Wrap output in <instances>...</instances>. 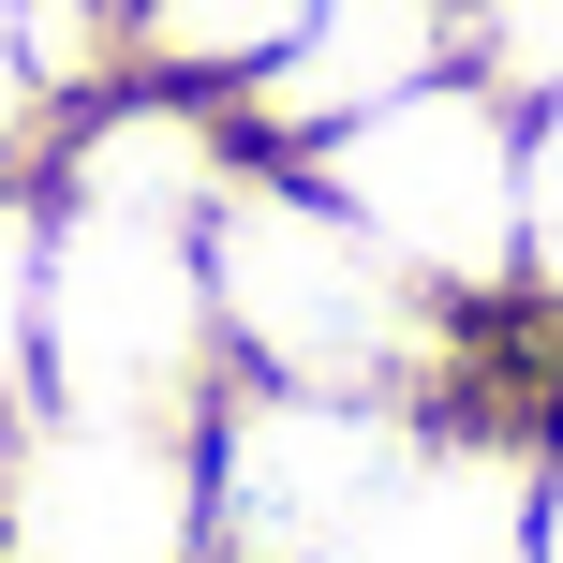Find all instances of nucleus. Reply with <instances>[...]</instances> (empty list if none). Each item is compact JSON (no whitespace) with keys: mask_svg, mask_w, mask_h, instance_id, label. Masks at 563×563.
I'll return each instance as SVG.
<instances>
[{"mask_svg":"<svg viewBox=\"0 0 563 563\" xmlns=\"http://www.w3.org/2000/svg\"><path fill=\"white\" fill-rule=\"evenodd\" d=\"M208 311H223L238 386H297V400H445L475 371V327L371 253L311 194V164H267V148L208 208Z\"/></svg>","mask_w":563,"mask_h":563,"instance_id":"nucleus-1","label":"nucleus"},{"mask_svg":"<svg viewBox=\"0 0 563 563\" xmlns=\"http://www.w3.org/2000/svg\"><path fill=\"white\" fill-rule=\"evenodd\" d=\"M297 164H311V194L400 282H430L460 327L519 311V104L489 75H430V89H400V104L341 119Z\"/></svg>","mask_w":563,"mask_h":563,"instance_id":"nucleus-2","label":"nucleus"},{"mask_svg":"<svg viewBox=\"0 0 563 563\" xmlns=\"http://www.w3.org/2000/svg\"><path fill=\"white\" fill-rule=\"evenodd\" d=\"M430 400H297V386H223L194 430L208 475V563H327L356 505L400 475Z\"/></svg>","mask_w":563,"mask_h":563,"instance_id":"nucleus-3","label":"nucleus"},{"mask_svg":"<svg viewBox=\"0 0 563 563\" xmlns=\"http://www.w3.org/2000/svg\"><path fill=\"white\" fill-rule=\"evenodd\" d=\"M0 563H208L194 430L30 416L0 445Z\"/></svg>","mask_w":563,"mask_h":563,"instance_id":"nucleus-4","label":"nucleus"},{"mask_svg":"<svg viewBox=\"0 0 563 563\" xmlns=\"http://www.w3.org/2000/svg\"><path fill=\"white\" fill-rule=\"evenodd\" d=\"M519 549H534V416H489L445 386L327 563H519Z\"/></svg>","mask_w":563,"mask_h":563,"instance_id":"nucleus-5","label":"nucleus"},{"mask_svg":"<svg viewBox=\"0 0 563 563\" xmlns=\"http://www.w3.org/2000/svg\"><path fill=\"white\" fill-rule=\"evenodd\" d=\"M430 75H460V0H311L297 45H282L223 119H238V148L297 164V148L341 134V119L400 104V89H430Z\"/></svg>","mask_w":563,"mask_h":563,"instance_id":"nucleus-6","label":"nucleus"},{"mask_svg":"<svg viewBox=\"0 0 563 563\" xmlns=\"http://www.w3.org/2000/svg\"><path fill=\"white\" fill-rule=\"evenodd\" d=\"M297 15L311 0H119V75H164V89L238 104V89L297 45Z\"/></svg>","mask_w":563,"mask_h":563,"instance_id":"nucleus-7","label":"nucleus"},{"mask_svg":"<svg viewBox=\"0 0 563 563\" xmlns=\"http://www.w3.org/2000/svg\"><path fill=\"white\" fill-rule=\"evenodd\" d=\"M45 416V178H0V445Z\"/></svg>","mask_w":563,"mask_h":563,"instance_id":"nucleus-8","label":"nucleus"},{"mask_svg":"<svg viewBox=\"0 0 563 563\" xmlns=\"http://www.w3.org/2000/svg\"><path fill=\"white\" fill-rule=\"evenodd\" d=\"M460 75L505 104H563V0H460Z\"/></svg>","mask_w":563,"mask_h":563,"instance_id":"nucleus-9","label":"nucleus"},{"mask_svg":"<svg viewBox=\"0 0 563 563\" xmlns=\"http://www.w3.org/2000/svg\"><path fill=\"white\" fill-rule=\"evenodd\" d=\"M519 311L563 327V104H519Z\"/></svg>","mask_w":563,"mask_h":563,"instance_id":"nucleus-10","label":"nucleus"},{"mask_svg":"<svg viewBox=\"0 0 563 563\" xmlns=\"http://www.w3.org/2000/svg\"><path fill=\"white\" fill-rule=\"evenodd\" d=\"M519 563H563V416L534 430V549Z\"/></svg>","mask_w":563,"mask_h":563,"instance_id":"nucleus-11","label":"nucleus"}]
</instances>
